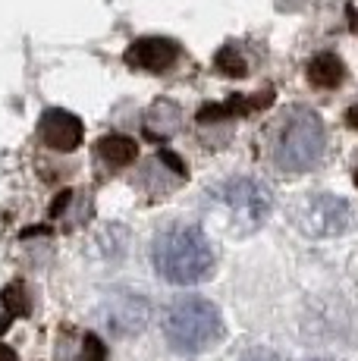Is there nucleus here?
Segmentation results:
<instances>
[{
    "instance_id": "f3484780",
    "label": "nucleus",
    "mask_w": 358,
    "mask_h": 361,
    "mask_svg": "<svg viewBox=\"0 0 358 361\" xmlns=\"http://www.w3.org/2000/svg\"><path fill=\"white\" fill-rule=\"evenodd\" d=\"M239 361H277V355L271 349H249Z\"/></svg>"
},
{
    "instance_id": "412c9836",
    "label": "nucleus",
    "mask_w": 358,
    "mask_h": 361,
    "mask_svg": "<svg viewBox=\"0 0 358 361\" xmlns=\"http://www.w3.org/2000/svg\"><path fill=\"white\" fill-rule=\"evenodd\" d=\"M305 361H330V358H305Z\"/></svg>"
},
{
    "instance_id": "f8f14e48",
    "label": "nucleus",
    "mask_w": 358,
    "mask_h": 361,
    "mask_svg": "<svg viewBox=\"0 0 358 361\" xmlns=\"http://www.w3.org/2000/svg\"><path fill=\"white\" fill-rule=\"evenodd\" d=\"M308 82H311L314 88H336L342 79H346V66H342V60L336 57V54L323 51L318 57L308 60Z\"/></svg>"
},
{
    "instance_id": "dca6fc26",
    "label": "nucleus",
    "mask_w": 358,
    "mask_h": 361,
    "mask_svg": "<svg viewBox=\"0 0 358 361\" xmlns=\"http://www.w3.org/2000/svg\"><path fill=\"white\" fill-rule=\"evenodd\" d=\"M82 361H107L104 343H101L94 333H88V336L82 339Z\"/></svg>"
},
{
    "instance_id": "4468645a",
    "label": "nucleus",
    "mask_w": 358,
    "mask_h": 361,
    "mask_svg": "<svg viewBox=\"0 0 358 361\" xmlns=\"http://www.w3.org/2000/svg\"><path fill=\"white\" fill-rule=\"evenodd\" d=\"M4 305H6V311H10V317L13 314L16 317L29 314L32 311V295H29V289H25V283H10V286L4 289Z\"/></svg>"
},
{
    "instance_id": "423d86ee",
    "label": "nucleus",
    "mask_w": 358,
    "mask_h": 361,
    "mask_svg": "<svg viewBox=\"0 0 358 361\" xmlns=\"http://www.w3.org/2000/svg\"><path fill=\"white\" fill-rule=\"evenodd\" d=\"M185 164L183 157L173 154V151H157L148 161L139 166V176H135V185L144 192L148 198H163L170 192H176L179 185L185 183Z\"/></svg>"
},
{
    "instance_id": "2eb2a0df",
    "label": "nucleus",
    "mask_w": 358,
    "mask_h": 361,
    "mask_svg": "<svg viewBox=\"0 0 358 361\" xmlns=\"http://www.w3.org/2000/svg\"><path fill=\"white\" fill-rule=\"evenodd\" d=\"M214 66L226 75H245V60L239 57L236 47H223V51L214 57Z\"/></svg>"
},
{
    "instance_id": "6e6552de",
    "label": "nucleus",
    "mask_w": 358,
    "mask_h": 361,
    "mask_svg": "<svg viewBox=\"0 0 358 361\" xmlns=\"http://www.w3.org/2000/svg\"><path fill=\"white\" fill-rule=\"evenodd\" d=\"M38 138L44 148L51 151H75L82 145V138H85V129H82V120L75 114L63 107H51L41 114L38 120Z\"/></svg>"
},
{
    "instance_id": "6ab92c4d",
    "label": "nucleus",
    "mask_w": 358,
    "mask_h": 361,
    "mask_svg": "<svg viewBox=\"0 0 358 361\" xmlns=\"http://www.w3.org/2000/svg\"><path fill=\"white\" fill-rule=\"evenodd\" d=\"M0 361H16V352L10 345H0Z\"/></svg>"
},
{
    "instance_id": "ddd939ff",
    "label": "nucleus",
    "mask_w": 358,
    "mask_h": 361,
    "mask_svg": "<svg viewBox=\"0 0 358 361\" xmlns=\"http://www.w3.org/2000/svg\"><path fill=\"white\" fill-rule=\"evenodd\" d=\"M88 214H92V201L85 198V192H63L51 207V217L60 220V224H66V226L85 224Z\"/></svg>"
},
{
    "instance_id": "9d476101",
    "label": "nucleus",
    "mask_w": 358,
    "mask_h": 361,
    "mask_svg": "<svg viewBox=\"0 0 358 361\" xmlns=\"http://www.w3.org/2000/svg\"><path fill=\"white\" fill-rule=\"evenodd\" d=\"M179 126H183V110L173 101H154L142 120L144 135L154 138V142H167L170 135H176Z\"/></svg>"
},
{
    "instance_id": "a211bd4d",
    "label": "nucleus",
    "mask_w": 358,
    "mask_h": 361,
    "mask_svg": "<svg viewBox=\"0 0 358 361\" xmlns=\"http://www.w3.org/2000/svg\"><path fill=\"white\" fill-rule=\"evenodd\" d=\"M342 120H346V126H349V129H355V132H358V104H352V107L346 110V116H342Z\"/></svg>"
},
{
    "instance_id": "7ed1b4c3",
    "label": "nucleus",
    "mask_w": 358,
    "mask_h": 361,
    "mask_svg": "<svg viewBox=\"0 0 358 361\" xmlns=\"http://www.w3.org/2000/svg\"><path fill=\"white\" fill-rule=\"evenodd\" d=\"M204 207L236 235H249L271 217L273 192L254 176H226L204 192Z\"/></svg>"
},
{
    "instance_id": "9b49d317",
    "label": "nucleus",
    "mask_w": 358,
    "mask_h": 361,
    "mask_svg": "<svg viewBox=\"0 0 358 361\" xmlns=\"http://www.w3.org/2000/svg\"><path fill=\"white\" fill-rule=\"evenodd\" d=\"M94 154H98V161L110 166V170H120V166H129L139 161V145L129 135H104L94 145Z\"/></svg>"
},
{
    "instance_id": "20e7f679",
    "label": "nucleus",
    "mask_w": 358,
    "mask_h": 361,
    "mask_svg": "<svg viewBox=\"0 0 358 361\" xmlns=\"http://www.w3.org/2000/svg\"><path fill=\"white\" fill-rule=\"evenodd\" d=\"M223 336V321L214 302L202 295H179L163 314V339L179 355H202Z\"/></svg>"
},
{
    "instance_id": "1a4fd4ad",
    "label": "nucleus",
    "mask_w": 358,
    "mask_h": 361,
    "mask_svg": "<svg viewBox=\"0 0 358 361\" xmlns=\"http://www.w3.org/2000/svg\"><path fill=\"white\" fill-rule=\"evenodd\" d=\"M179 60V47L170 38H135L126 51V63L139 73H170Z\"/></svg>"
},
{
    "instance_id": "aec40b11",
    "label": "nucleus",
    "mask_w": 358,
    "mask_h": 361,
    "mask_svg": "<svg viewBox=\"0 0 358 361\" xmlns=\"http://www.w3.org/2000/svg\"><path fill=\"white\" fill-rule=\"evenodd\" d=\"M352 179H355V185H358V166H355V173H352Z\"/></svg>"
},
{
    "instance_id": "0eeeda50",
    "label": "nucleus",
    "mask_w": 358,
    "mask_h": 361,
    "mask_svg": "<svg viewBox=\"0 0 358 361\" xmlns=\"http://www.w3.org/2000/svg\"><path fill=\"white\" fill-rule=\"evenodd\" d=\"M148 314H151L148 302L135 293H110L104 308H101L104 324L120 336H135L139 330H144Z\"/></svg>"
},
{
    "instance_id": "39448f33",
    "label": "nucleus",
    "mask_w": 358,
    "mask_h": 361,
    "mask_svg": "<svg viewBox=\"0 0 358 361\" xmlns=\"http://www.w3.org/2000/svg\"><path fill=\"white\" fill-rule=\"evenodd\" d=\"M292 224L311 239H333L355 226V211L349 201L330 192H311L292 207Z\"/></svg>"
},
{
    "instance_id": "f03ea898",
    "label": "nucleus",
    "mask_w": 358,
    "mask_h": 361,
    "mask_svg": "<svg viewBox=\"0 0 358 361\" xmlns=\"http://www.w3.org/2000/svg\"><path fill=\"white\" fill-rule=\"evenodd\" d=\"M151 264L157 276L176 286H195L214 274V242L195 224H170L151 242Z\"/></svg>"
},
{
    "instance_id": "f257e3e1",
    "label": "nucleus",
    "mask_w": 358,
    "mask_h": 361,
    "mask_svg": "<svg viewBox=\"0 0 358 361\" xmlns=\"http://www.w3.org/2000/svg\"><path fill=\"white\" fill-rule=\"evenodd\" d=\"M327 148V129L311 107H286L264 132L267 164L277 173H308L321 164Z\"/></svg>"
}]
</instances>
